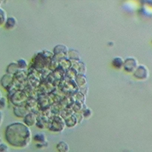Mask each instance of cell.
<instances>
[{"label":"cell","mask_w":152,"mask_h":152,"mask_svg":"<svg viewBox=\"0 0 152 152\" xmlns=\"http://www.w3.org/2000/svg\"><path fill=\"white\" fill-rule=\"evenodd\" d=\"M5 139L14 147L24 148L31 141V131L24 123L16 122L7 125L5 129Z\"/></svg>","instance_id":"cell-1"},{"label":"cell","mask_w":152,"mask_h":152,"mask_svg":"<svg viewBox=\"0 0 152 152\" xmlns=\"http://www.w3.org/2000/svg\"><path fill=\"white\" fill-rule=\"evenodd\" d=\"M138 67V62L135 58H126L124 63L123 68L127 72H134Z\"/></svg>","instance_id":"cell-2"},{"label":"cell","mask_w":152,"mask_h":152,"mask_svg":"<svg viewBox=\"0 0 152 152\" xmlns=\"http://www.w3.org/2000/svg\"><path fill=\"white\" fill-rule=\"evenodd\" d=\"M65 126V122L59 116H56L53 120L52 124L50 126V130L52 131L59 132L64 130Z\"/></svg>","instance_id":"cell-3"},{"label":"cell","mask_w":152,"mask_h":152,"mask_svg":"<svg viewBox=\"0 0 152 152\" xmlns=\"http://www.w3.org/2000/svg\"><path fill=\"white\" fill-rule=\"evenodd\" d=\"M134 76L139 80H146L148 77V69L144 65H139L134 72Z\"/></svg>","instance_id":"cell-4"},{"label":"cell","mask_w":152,"mask_h":152,"mask_svg":"<svg viewBox=\"0 0 152 152\" xmlns=\"http://www.w3.org/2000/svg\"><path fill=\"white\" fill-rule=\"evenodd\" d=\"M24 123L28 127L33 126L34 125L36 124L37 118L35 117L34 114H32V113H29V114H26L24 117Z\"/></svg>","instance_id":"cell-5"},{"label":"cell","mask_w":152,"mask_h":152,"mask_svg":"<svg viewBox=\"0 0 152 152\" xmlns=\"http://www.w3.org/2000/svg\"><path fill=\"white\" fill-rule=\"evenodd\" d=\"M17 24V20L15 17H10L7 18L6 22H5L4 26V28L8 30H13Z\"/></svg>","instance_id":"cell-6"},{"label":"cell","mask_w":152,"mask_h":152,"mask_svg":"<svg viewBox=\"0 0 152 152\" xmlns=\"http://www.w3.org/2000/svg\"><path fill=\"white\" fill-rule=\"evenodd\" d=\"M56 149L59 152H68L69 150V146L64 141H60L56 144Z\"/></svg>","instance_id":"cell-7"},{"label":"cell","mask_w":152,"mask_h":152,"mask_svg":"<svg viewBox=\"0 0 152 152\" xmlns=\"http://www.w3.org/2000/svg\"><path fill=\"white\" fill-rule=\"evenodd\" d=\"M26 111L24 108L23 107H15L14 109V113H15V116H17L19 118H23L27 114Z\"/></svg>","instance_id":"cell-8"},{"label":"cell","mask_w":152,"mask_h":152,"mask_svg":"<svg viewBox=\"0 0 152 152\" xmlns=\"http://www.w3.org/2000/svg\"><path fill=\"white\" fill-rule=\"evenodd\" d=\"M124 61L122 59V58L118 57L115 58L114 60H113L111 63H112V65L115 68L117 69H121L124 66Z\"/></svg>","instance_id":"cell-9"},{"label":"cell","mask_w":152,"mask_h":152,"mask_svg":"<svg viewBox=\"0 0 152 152\" xmlns=\"http://www.w3.org/2000/svg\"><path fill=\"white\" fill-rule=\"evenodd\" d=\"M12 79V76L10 75V74H6V75H4L1 79V86H2L4 88H6L7 86L10 83Z\"/></svg>","instance_id":"cell-10"},{"label":"cell","mask_w":152,"mask_h":152,"mask_svg":"<svg viewBox=\"0 0 152 152\" xmlns=\"http://www.w3.org/2000/svg\"><path fill=\"white\" fill-rule=\"evenodd\" d=\"M33 139L36 142L39 144H45L47 143V139H46L45 135L44 134H37L34 137H33Z\"/></svg>","instance_id":"cell-11"},{"label":"cell","mask_w":152,"mask_h":152,"mask_svg":"<svg viewBox=\"0 0 152 152\" xmlns=\"http://www.w3.org/2000/svg\"><path fill=\"white\" fill-rule=\"evenodd\" d=\"M19 67L17 65V63H10V65L7 66V72L8 74H13L17 71V70H19Z\"/></svg>","instance_id":"cell-12"},{"label":"cell","mask_w":152,"mask_h":152,"mask_svg":"<svg viewBox=\"0 0 152 152\" xmlns=\"http://www.w3.org/2000/svg\"><path fill=\"white\" fill-rule=\"evenodd\" d=\"M77 118L74 116H70L69 118H67V119L65 121V124H66L68 127H73L77 124Z\"/></svg>","instance_id":"cell-13"},{"label":"cell","mask_w":152,"mask_h":152,"mask_svg":"<svg viewBox=\"0 0 152 152\" xmlns=\"http://www.w3.org/2000/svg\"><path fill=\"white\" fill-rule=\"evenodd\" d=\"M7 19V15L6 12L2 8L0 7V27L4 25Z\"/></svg>","instance_id":"cell-14"},{"label":"cell","mask_w":152,"mask_h":152,"mask_svg":"<svg viewBox=\"0 0 152 152\" xmlns=\"http://www.w3.org/2000/svg\"><path fill=\"white\" fill-rule=\"evenodd\" d=\"M17 63L19 69H25L27 68V62L24 59H19Z\"/></svg>","instance_id":"cell-15"},{"label":"cell","mask_w":152,"mask_h":152,"mask_svg":"<svg viewBox=\"0 0 152 152\" xmlns=\"http://www.w3.org/2000/svg\"><path fill=\"white\" fill-rule=\"evenodd\" d=\"M6 99L1 97V98L0 99V110L4 109V108L6 107Z\"/></svg>","instance_id":"cell-16"},{"label":"cell","mask_w":152,"mask_h":152,"mask_svg":"<svg viewBox=\"0 0 152 152\" xmlns=\"http://www.w3.org/2000/svg\"><path fill=\"white\" fill-rule=\"evenodd\" d=\"M9 150L8 146L4 144H0V152H7Z\"/></svg>","instance_id":"cell-17"},{"label":"cell","mask_w":152,"mask_h":152,"mask_svg":"<svg viewBox=\"0 0 152 152\" xmlns=\"http://www.w3.org/2000/svg\"><path fill=\"white\" fill-rule=\"evenodd\" d=\"M2 120H3V115L1 114V111H0V125H1V122H2Z\"/></svg>","instance_id":"cell-18"},{"label":"cell","mask_w":152,"mask_h":152,"mask_svg":"<svg viewBox=\"0 0 152 152\" xmlns=\"http://www.w3.org/2000/svg\"><path fill=\"white\" fill-rule=\"evenodd\" d=\"M1 98V92H0V99Z\"/></svg>","instance_id":"cell-19"},{"label":"cell","mask_w":152,"mask_h":152,"mask_svg":"<svg viewBox=\"0 0 152 152\" xmlns=\"http://www.w3.org/2000/svg\"><path fill=\"white\" fill-rule=\"evenodd\" d=\"M1 138H0V144H1Z\"/></svg>","instance_id":"cell-20"},{"label":"cell","mask_w":152,"mask_h":152,"mask_svg":"<svg viewBox=\"0 0 152 152\" xmlns=\"http://www.w3.org/2000/svg\"><path fill=\"white\" fill-rule=\"evenodd\" d=\"M1 2H2V1H0V5H1Z\"/></svg>","instance_id":"cell-21"}]
</instances>
